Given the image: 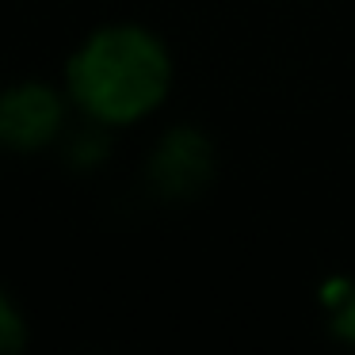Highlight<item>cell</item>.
Segmentation results:
<instances>
[{
    "label": "cell",
    "mask_w": 355,
    "mask_h": 355,
    "mask_svg": "<svg viewBox=\"0 0 355 355\" xmlns=\"http://www.w3.org/2000/svg\"><path fill=\"white\" fill-rule=\"evenodd\" d=\"M62 85L80 119L115 134L134 130L168 103L176 88V58L153 27L111 19L69 50Z\"/></svg>",
    "instance_id": "obj_1"
},
{
    "label": "cell",
    "mask_w": 355,
    "mask_h": 355,
    "mask_svg": "<svg viewBox=\"0 0 355 355\" xmlns=\"http://www.w3.org/2000/svg\"><path fill=\"white\" fill-rule=\"evenodd\" d=\"M73 100L65 85L24 77L0 88V153L39 157L62 146L73 126Z\"/></svg>",
    "instance_id": "obj_2"
},
{
    "label": "cell",
    "mask_w": 355,
    "mask_h": 355,
    "mask_svg": "<svg viewBox=\"0 0 355 355\" xmlns=\"http://www.w3.org/2000/svg\"><path fill=\"white\" fill-rule=\"evenodd\" d=\"M146 187L161 202H191L210 187L218 172V149L207 130L176 123L149 146L146 153Z\"/></svg>",
    "instance_id": "obj_3"
},
{
    "label": "cell",
    "mask_w": 355,
    "mask_h": 355,
    "mask_svg": "<svg viewBox=\"0 0 355 355\" xmlns=\"http://www.w3.org/2000/svg\"><path fill=\"white\" fill-rule=\"evenodd\" d=\"M111 141H115V130L80 119V126H69V134L62 138L58 149L73 172H100L111 161Z\"/></svg>",
    "instance_id": "obj_4"
},
{
    "label": "cell",
    "mask_w": 355,
    "mask_h": 355,
    "mask_svg": "<svg viewBox=\"0 0 355 355\" xmlns=\"http://www.w3.org/2000/svg\"><path fill=\"white\" fill-rule=\"evenodd\" d=\"M31 340V324H27L24 306L16 302V294L0 286V355H19Z\"/></svg>",
    "instance_id": "obj_5"
},
{
    "label": "cell",
    "mask_w": 355,
    "mask_h": 355,
    "mask_svg": "<svg viewBox=\"0 0 355 355\" xmlns=\"http://www.w3.org/2000/svg\"><path fill=\"white\" fill-rule=\"evenodd\" d=\"M324 317H329L332 340H340L344 347H355V283L332 306H324Z\"/></svg>",
    "instance_id": "obj_6"
}]
</instances>
